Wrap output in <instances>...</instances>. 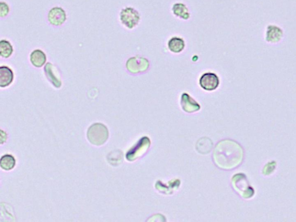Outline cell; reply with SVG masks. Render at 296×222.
<instances>
[{
  "label": "cell",
  "instance_id": "1",
  "mask_svg": "<svg viewBox=\"0 0 296 222\" xmlns=\"http://www.w3.org/2000/svg\"><path fill=\"white\" fill-rule=\"evenodd\" d=\"M244 150L239 143L231 140L217 143L213 154L214 163L222 170L235 169L242 163Z\"/></svg>",
  "mask_w": 296,
  "mask_h": 222
},
{
  "label": "cell",
  "instance_id": "2",
  "mask_svg": "<svg viewBox=\"0 0 296 222\" xmlns=\"http://www.w3.org/2000/svg\"><path fill=\"white\" fill-rule=\"evenodd\" d=\"M231 184L234 190L244 199H249L255 194V190L250 187L246 175L237 174L232 176Z\"/></svg>",
  "mask_w": 296,
  "mask_h": 222
},
{
  "label": "cell",
  "instance_id": "3",
  "mask_svg": "<svg viewBox=\"0 0 296 222\" xmlns=\"http://www.w3.org/2000/svg\"><path fill=\"white\" fill-rule=\"evenodd\" d=\"M108 136L107 128L101 124L92 125L87 133V139L90 143L97 146L103 145L107 142Z\"/></svg>",
  "mask_w": 296,
  "mask_h": 222
},
{
  "label": "cell",
  "instance_id": "4",
  "mask_svg": "<svg viewBox=\"0 0 296 222\" xmlns=\"http://www.w3.org/2000/svg\"><path fill=\"white\" fill-rule=\"evenodd\" d=\"M285 36V31L281 26L276 23L268 24L265 27L263 38L268 44L277 45L281 43Z\"/></svg>",
  "mask_w": 296,
  "mask_h": 222
},
{
  "label": "cell",
  "instance_id": "5",
  "mask_svg": "<svg viewBox=\"0 0 296 222\" xmlns=\"http://www.w3.org/2000/svg\"><path fill=\"white\" fill-rule=\"evenodd\" d=\"M141 16L138 12L132 7L122 9L119 14V19L122 25L129 30L134 29L140 23Z\"/></svg>",
  "mask_w": 296,
  "mask_h": 222
},
{
  "label": "cell",
  "instance_id": "6",
  "mask_svg": "<svg viewBox=\"0 0 296 222\" xmlns=\"http://www.w3.org/2000/svg\"><path fill=\"white\" fill-rule=\"evenodd\" d=\"M151 142L149 138H142L137 144L128 152L126 158L129 161H132L143 157L146 154L150 146Z\"/></svg>",
  "mask_w": 296,
  "mask_h": 222
},
{
  "label": "cell",
  "instance_id": "7",
  "mask_svg": "<svg viewBox=\"0 0 296 222\" xmlns=\"http://www.w3.org/2000/svg\"><path fill=\"white\" fill-rule=\"evenodd\" d=\"M149 63L143 57L134 56L128 59L126 67L130 73L137 74L144 73L149 68Z\"/></svg>",
  "mask_w": 296,
  "mask_h": 222
},
{
  "label": "cell",
  "instance_id": "8",
  "mask_svg": "<svg viewBox=\"0 0 296 222\" xmlns=\"http://www.w3.org/2000/svg\"><path fill=\"white\" fill-rule=\"evenodd\" d=\"M48 20L51 25L60 26L67 20V14L63 8L54 7L48 12Z\"/></svg>",
  "mask_w": 296,
  "mask_h": 222
},
{
  "label": "cell",
  "instance_id": "9",
  "mask_svg": "<svg viewBox=\"0 0 296 222\" xmlns=\"http://www.w3.org/2000/svg\"><path fill=\"white\" fill-rule=\"evenodd\" d=\"M202 89L207 91H215L219 85V77L215 73H206L202 74L199 80Z\"/></svg>",
  "mask_w": 296,
  "mask_h": 222
},
{
  "label": "cell",
  "instance_id": "10",
  "mask_svg": "<svg viewBox=\"0 0 296 222\" xmlns=\"http://www.w3.org/2000/svg\"><path fill=\"white\" fill-rule=\"evenodd\" d=\"M45 76L56 88L59 89L62 86L61 77L56 67L51 63H47L44 67Z\"/></svg>",
  "mask_w": 296,
  "mask_h": 222
},
{
  "label": "cell",
  "instance_id": "11",
  "mask_svg": "<svg viewBox=\"0 0 296 222\" xmlns=\"http://www.w3.org/2000/svg\"><path fill=\"white\" fill-rule=\"evenodd\" d=\"M181 104L182 110L187 113H194L200 110V105L186 93L181 96Z\"/></svg>",
  "mask_w": 296,
  "mask_h": 222
},
{
  "label": "cell",
  "instance_id": "12",
  "mask_svg": "<svg viewBox=\"0 0 296 222\" xmlns=\"http://www.w3.org/2000/svg\"><path fill=\"white\" fill-rule=\"evenodd\" d=\"M14 73L10 67L2 65L0 67V87L6 88L14 82Z\"/></svg>",
  "mask_w": 296,
  "mask_h": 222
},
{
  "label": "cell",
  "instance_id": "13",
  "mask_svg": "<svg viewBox=\"0 0 296 222\" xmlns=\"http://www.w3.org/2000/svg\"><path fill=\"white\" fill-rule=\"evenodd\" d=\"M179 179L171 180L167 184H164L161 181H158L156 182L155 187L157 190L163 194L166 195L171 194L175 191L177 190L180 186Z\"/></svg>",
  "mask_w": 296,
  "mask_h": 222
},
{
  "label": "cell",
  "instance_id": "14",
  "mask_svg": "<svg viewBox=\"0 0 296 222\" xmlns=\"http://www.w3.org/2000/svg\"><path fill=\"white\" fill-rule=\"evenodd\" d=\"M47 56L43 50L35 49L30 54V61L36 68H41L46 64Z\"/></svg>",
  "mask_w": 296,
  "mask_h": 222
},
{
  "label": "cell",
  "instance_id": "15",
  "mask_svg": "<svg viewBox=\"0 0 296 222\" xmlns=\"http://www.w3.org/2000/svg\"><path fill=\"white\" fill-rule=\"evenodd\" d=\"M168 47L169 50L172 53H180L185 49V41L180 37H174L171 38L168 41Z\"/></svg>",
  "mask_w": 296,
  "mask_h": 222
},
{
  "label": "cell",
  "instance_id": "16",
  "mask_svg": "<svg viewBox=\"0 0 296 222\" xmlns=\"http://www.w3.org/2000/svg\"><path fill=\"white\" fill-rule=\"evenodd\" d=\"M14 48L10 41L2 40L0 41V56L1 58L8 59L13 55Z\"/></svg>",
  "mask_w": 296,
  "mask_h": 222
},
{
  "label": "cell",
  "instance_id": "17",
  "mask_svg": "<svg viewBox=\"0 0 296 222\" xmlns=\"http://www.w3.org/2000/svg\"><path fill=\"white\" fill-rule=\"evenodd\" d=\"M173 11L175 16L181 18V19L187 20L190 17L188 9L185 5L183 4H175L173 7Z\"/></svg>",
  "mask_w": 296,
  "mask_h": 222
},
{
  "label": "cell",
  "instance_id": "18",
  "mask_svg": "<svg viewBox=\"0 0 296 222\" xmlns=\"http://www.w3.org/2000/svg\"><path fill=\"white\" fill-rule=\"evenodd\" d=\"M16 164V160L13 156L6 155L3 156L0 161V165L3 170L10 171L13 170Z\"/></svg>",
  "mask_w": 296,
  "mask_h": 222
},
{
  "label": "cell",
  "instance_id": "19",
  "mask_svg": "<svg viewBox=\"0 0 296 222\" xmlns=\"http://www.w3.org/2000/svg\"><path fill=\"white\" fill-rule=\"evenodd\" d=\"M213 146L212 142L209 139L205 138V144H204L203 140L201 139L196 145V148H197V151L200 152V154H207L211 151Z\"/></svg>",
  "mask_w": 296,
  "mask_h": 222
},
{
  "label": "cell",
  "instance_id": "20",
  "mask_svg": "<svg viewBox=\"0 0 296 222\" xmlns=\"http://www.w3.org/2000/svg\"><path fill=\"white\" fill-rule=\"evenodd\" d=\"M276 167V161H271L270 163H268L265 165L263 170V174L265 175H270L271 174L274 172L275 169Z\"/></svg>",
  "mask_w": 296,
  "mask_h": 222
},
{
  "label": "cell",
  "instance_id": "21",
  "mask_svg": "<svg viewBox=\"0 0 296 222\" xmlns=\"http://www.w3.org/2000/svg\"><path fill=\"white\" fill-rule=\"evenodd\" d=\"M10 8L7 2L1 1L0 2V16L4 17L8 16L10 13Z\"/></svg>",
  "mask_w": 296,
  "mask_h": 222
}]
</instances>
